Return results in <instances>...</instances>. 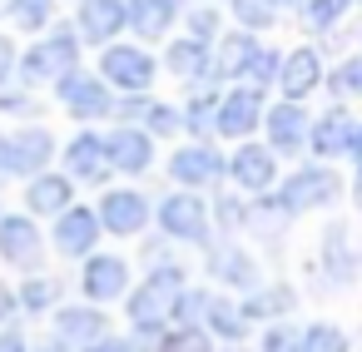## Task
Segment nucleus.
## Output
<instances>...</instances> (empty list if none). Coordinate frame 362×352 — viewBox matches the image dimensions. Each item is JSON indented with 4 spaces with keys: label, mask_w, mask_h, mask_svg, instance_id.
Listing matches in <instances>:
<instances>
[{
    "label": "nucleus",
    "mask_w": 362,
    "mask_h": 352,
    "mask_svg": "<svg viewBox=\"0 0 362 352\" xmlns=\"http://www.w3.org/2000/svg\"><path fill=\"white\" fill-rule=\"evenodd\" d=\"M184 288H189L184 268H179V263H159V268L129 293V322H134V332H139L144 347H159V337L169 332V317H174V303H179Z\"/></svg>",
    "instance_id": "obj_1"
},
{
    "label": "nucleus",
    "mask_w": 362,
    "mask_h": 352,
    "mask_svg": "<svg viewBox=\"0 0 362 352\" xmlns=\"http://www.w3.org/2000/svg\"><path fill=\"white\" fill-rule=\"evenodd\" d=\"M80 30L75 25H55L50 35H40L35 45H25L21 50V60H16V80L25 85V90H35V85H55L60 75H70L75 65H80Z\"/></svg>",
    "instance_id": "obj_2"
},
{
    "label": "nucleus",
    "mask_w": 362,
    "mask_h": 352,
    "mask_svg": "<svg viewBox=\"0 0 362 352\" xmlns=\"http://www.w3.org/2000/svg\"><path fill=\"white\" fill-rule=\"evenodd\" d=\"M273 189H278V194H273V204L283 209V218H298V213L327 209V204L342 194V179H337V169H332V164L313 159V164H298L288 179H278Z\"/></svg>",
    "instance_id": "obj_3"
},
{
    "label": "nucleus",
    "mask_w": 362,
    "mask_h": 352,
    "mask_svg": "<svg viewBox=\"0 0 362 352\" xmlns=\"http://www.w3.org/2000/svg\"><path fill=\"white\" fill-rule=\"evenodd\" d=\"M154 75H159V60L134 40H115V45L100 50V80L115 95H149Z\"/></svg>",
    "instance_id": "obj_4"
},
{
    "label": "nucleus",
    "mask_w": 362,
    "mask_h": 352,
    "mask_svg": "<svg viewBox=\"0 0 362 352\" xmlns=\"http://www.w3.org/2000/svg\"><path fill=\"white\" fill-rule=\"evenodd\" d=\"M55 100L65 105V115L70 119H80V124H95V119H115V90L100 80V70L90 75V70H70V75H60L55 80Z\"/></svg>",
    "instance_id": "obj_5"
},
{
    "label": "nucleus",
    "mask_w": 362,
    "mask_h": 352,
    "mask_svg": "<svg viewBox=\"0 0 362 352\" xmlns=\"http://www.w3.org/2000/svg\"><path fill=\"white\" fill-rule=\"evenodd\" d=\"M154 218H159V233H164V238H179V243H209V228H214L209 204H204V194H194V189L164 194V199L154 204Z\"/></svg>",
    "instance_id": "obj_6"
},
{
    "label": "nucleus",
    "mask_w": 362,
    "mask_h": 352,
    "mask_svg": "<svg viewBox=\"0 0 362 352\" xmlns=\"http://www.w3.org/2000/svg\"><path fill=\"white\" fill-rule=\"evenodd\" d=\"M169 179L179 189H218L228 179V154H218L209 139H194V144H179L169 154Z\"/></svg>",
    "instance_id": "obj_7"
},
{
    "label": "nucleus",
    "mask_w": 362,
    "mask_h": 352,
    "mask_svg": "<svg viewBox=\"0 0 362 352\" xmlns=\"http://www.w3.org/2000/svg\"><path fill=\"white\" fill-rule=\"evenodd\" d=\"M60 144L45 124H21L16 134H6V164H11V179H35L55 164Z\"/></svg>",
    "instance_id": "obj_8"
},
{
    "label": "nucleus",
    "mask_w": 362,
    "mask_h": 352,
    "mask_svg": "<svg viewBox=\"0 0 362 352\" xmlns=\"http://www.w3.org/2000/svg\"><path fill=\"white\" fill-rule=\"evenodd\" d=\"M95 213H100V228H105V233H115V238H134V233L149 228L154 204H149L139 189H105L100 204H95Z\"/></svg>",
    "instance_id": "obj_9"
},
{
    "label": "nucleus",
    "mask_w": 362,
    "mask_h": 352,
    "mask_svg": "<svg viewBox=\"0 0 362 352\" xmlns=\"http://www.w3.org/2000/svg\"><path fill=\"white\" fill-rule=\"evenodd\" d=\"M263 90H253V85H233V90H223L218 95V119H214V134H223V139H248L258 124H263Z\"/></svg>",
    "instance_id": "obj_10"
},
{
    "label": "nucleus",
    "mask_w": 362,
    "mask_h": 352,
    "mask_svg": "<svg viewBox=\"0 0 362 352\" xmlns=\"http://www.w3.org/2000/svg\"><path fill=\"white\" fill-rule=\"evenodd\" d=\"M75 30L85 45H115L129 30V6L124 0H80L75 6Z\"/></svg>",
    "instance_id": "obj_11"
},
{
    "label": "nucleus",
    "mask_w": 362,
    "mask_h": 352,
    "mask_svg": "<svg viewBox=\"0 0 362 352\" xmlns=\"http://www.w3.org/2000/svg\"><path fill=\"white\" fill-rule=\"evenodd\" d=\"M263 129H268V149L273 154H308V129L313 115L298 100H278L263 110Z\"/></svg>",
    "instance_id": "obj_12"
},
{
    "label": "nucleus",
    "mask_w": 362,
    "mask_h": 352,
    "mask_svg": "<svg viewBox=\"0 0 362 352\" xmlns=\"http://www.w3.org/2000/svg\"><path fill=\"white\" fill-rule=\"evenodd\" d=\"M228 179L253 199V194H268L278 184V154L268 144H253V139H238V149L228 154Z\"/></svg>",
    "instance_id": "obj_13"
},
{
    "label": "nucleus",
    "mask_w": 362,
    "mask_h": 352,
    "mask_svg": "<svg viewBox=\"0 0 362 352\" xmlns=\"http://www.w3.org/2000/svg\"><path fill=\"white\" fill-rule=\"evenodd\" d=\"M105 154H110V169L115 174L139 179V174L154 169V134H144L139 124H115L105 134Z\"/></svg>",
    "instance_id": "obj_14"
},
{
    "label": "nucleus",
    "mask_w": 362,
    "mask_h": 352,
    "mask_svg": "<svg viewBox=\"0 0 362 352\" xmlns=\"http://www.w3.org/2000/svg\"><path fill=\"white\" fill-rule=\"evenodd\" d=\"M100 213L90 209V204H70L65 213H55V233H50V243H55V253H65V258H90L95 253V243H100Z\"/></svg>",
    "instance_id": "obj_15"
},
{
    "label": "nucleus",
    "mask_w": 362,
    "mask_h": 352,
    "mask_svg": "<svg viewBox=\"0 0 362 352\" xmlns=\"http://www.w3.org/2000/svg\"><path fill=\"white\" fill-rule=\"evenodd\" d=\"M40 253H45V238L35 228L30 213H0V258L11 268H40Z\"/></svg>",
    "instance_id": "obj_16"
},
{
    "label": "nucleus",
    "mask_w": 362,
    "mask_h": 352,
    "mask_svg": "<svg viewBox=\"0 0 362 352\" xmlns=\"http://www.w3.org/2000/svg\"><path fill=\"white\" fill-rule=\"evenodd\" d=\"M60 164L75 184H105L110 179V154H105V134L100 129H80L65 149H60Z\"/></svg>",
    "instance_id": "obj_17"
},
{
    "label": "nucleus",
    "mask_w": 362,
    "mask_h": 352,
    "mask_svg": "<svg viewBox=\"0 0 362 352\" xmlns=\"http://www.w3.org/2000/svg\"><path fill=\"white\" fill-rule=\"evenodd\" d=\"M322 55H317V45H293L288 55H283V70H278V90H283V100H308L317 85H322Z\"/></svg>",
    "instance_id": "obj_18"
},
{
    "label": "nucleus",
    "mask_w": 362,
    "mask_h": 352,
    "mask_svg": "<svg viewBox=\"0 0 362 352\" xmlns=\"http://www.w3.org/2000/svg\"><path fill=\"white\" fill-rule=\"evenodd\" d=\"M80 288L90 303H115L129 293V263L115 258V253H90L85 258V273H80Z\"/></svg>",
    "instance_id": "obj_19"
},
{
    "label": "nucleus",
    "mask_w": 362,
    "mask_h": 352,
    "mask_svg": "<svg viewBox=\"0 0 362 352\" xmlns=\"http://www.w3.org/2000/svg\"><path fill=\"white\" fill-rule=\"evenodd\" d=\"M352 129H357V119H352L347 110H327V115H317V119H313V129H308V154H313V159H322V164L347 159Z\"/></svg>",
    "instance_id": "obj_20"
},
{
    "label": "nucleus",
    "mask_w": 362,
    "mask_h": 352,
    "mask_svg": "<svg viewBox=\"0 0 362 352\" xmlns=\"http://www.w3.org/2000/svg\"><path fill=\"white\" fill-rule=\"evenodd\" d=\"M70 204H75V179H70V174L45 169V174L25 179V213H30V218H55V213H65Z\"/></svg>",
    "instance_id": "obj_21"
},
{
    "label": "nucleus",
    "mask_w": 362,
    "mask_h": 352,
    "mask_svg": "<svg viewBox=\"0 0 362 352\" xmlns=\"http://www.w3.org/2000/svg\"><path fill=\"white\" fill-rule=\"evenodd\" d=\"M258 45H263V40H258L253 30H233V35H218V40H214V65H209L214 85H218V80H238V85H243V75H248V65H253Z\"/></svg>",
    "instance_id": "obj_22"
},
{
    "label": "nucleus",
    "mask_w": 362,
    "mask_h": 352,
    "mask_svg": "<svg viewBox=\"0 0 362 352\" xmlns=\"http://www.w3.org/2000/svg\"><path fill=\"white\" fill-rule=\"evenodd\" d=\"M209 65H214V45H204V40H194V35L169 40V50H164V70H169L174 80H189V85H214Z\"/></svg>",
    "instance_id": "obj_23"
},
{
    "label": "nucleus",
    "mask_w": 362,
    "mask_h": 352,
    "mask_svg": "<svg viewBox=\"0 0 362 352\" xmlns=\"http://www.w3.org/2000/svg\"><path fill=\"white\" fill-rule=\"evenodd\" d=\"M124 6H129V30L139 40H164L174 20H184L189 0H124Z\"/></svg>",
    "instance_id": "obj_24"
},
{
    "label": "nucleus",
    "mask_w": 362,
    "mask_h": 352,
    "mask_svg": "<svg viewBox=\"0 0 362 352\" xmlns=\"http://www.w3.org/2000/svg\"><path fill=\"white\" fill-rule=\"evenodd\" d=\"M209 273H214L223 288H243V293H253V288L263 283L253 253L238 248V243H214V248H209Z\"/></svg>",
    "instance_id": "obj_25"
},
{
    "label": "nucleus",
    "mask_w": 362,
    "mask_h": 352,
    "mask_svg": "<svg viewBox=\"0 0 362 352\" xmlns=\"http://www.w3.org/2000/svg\"><path fill=\"white\" fill-rule=\"evenodd\" d=\"M55 332H60V342H95V337H105L110 332V317L95 307V303H80V307H60L55 312Z\"/></svg>",
    "instance_id": "obj_26"
},
{
    "label": "nucleus",
    "mask_w": 362,
    "mask_h": 352,
    "mask_svg": "<svg viewBox=\"0 0 362 352\" xmlns=\"http://www.w3.org/2000/svg\"><path fill=\"white\" fill-rule=\"evenodd\" d=\"M322 263H327V278L332 283H352L357 278V258H352V238L342 223H332L322 233Z\"/></svg>",
    "instance_id": "obj_27"
},
{
    "label": "nucleus",
    "mask_w": 362,
    "mask_h": 352,
    "mask_svg": "<svg viewBox=\"0 0 362 352\" xmlns=\"http://www.w3.org/2000/svg\"><path fill=\"white\" fill-rule=\"evenodd\" d=\"M204 327H209L214 337H223V342H243V332H248V317H243V307H238L233 298H214V293H209Z\"/></svg>",
    "instance_id": "obj_28"
},
{
    "label": "nucleus",
    "mask_w": 362,
    "mask_h": 352,
    "mask_svg": "<svg viewBox=\"0 0 362 352\" xmlns=\"http://www.w3.org/2000/svg\"><path fill=\"white\" fill-rule=\"evenodd\" d=\"M214 119H218V90L209 85H194L189 105H184V129L194 139H214Z\"/></svg>",
    "instance_id": "obj_29"
},
{
    "label": "nucleus",
    "mask_w": 362,
    "mask_h": 352,
    "mask_svg": "<svg viewBox=\"0 0 362 352\" xmlns=\"http://www.w3.org/2000/svg\"><path fill=\"white\" fill-rule=\"evenodd\" d=\"M238 307H243L248 322H278V317L293 307V293H288V288H263V283H258Z\"/></svg>",
    "instance_id": "obj_30"
},
{
    "label": "nucleus",
    "mask_w": 362,
    "mask_h": 352,
    "mask_svg": "<svg viewBox=\"0 0 362 352\" xmlns=\"http://www.w3.org/2000/svg\"><path fill=\"white\" fill-rule=\"evenodd\" d=\"M352 6H357V0H308L298 16H303L308 35H332V30L347 20V11H352Z\"/></svg>",
    "instance_id": "obj_31"
},
{
    "label": "nucleus",
    "mask_w": 362,
    "mask_h": 352,
    "mask_svg": "<svg viewBox=\"0 0 362 352\" xmlns=\"http://www.w3.org/2000/svg\"><path fill=\"white\" fill-rule=\"evenodd\" d=\"M159 352H214V332L204 322H169L159 337Z\"/></svg>",
    "instance_id": "obj_32"
},
{
    "label": "nucleus",
    "mask_w": 362,
    "mask_h": 352,
    "mask_svg": "<svg viewBox=\"0 0 362 352\" xmlns=\"http://www.w3.org/2000/svg\"><path fill=\"white\" fill-rule=\"evenodd\" d=\"M0 6H6V16H11L21 30H30V35L55 20V0H0Z\"/></svg>",
    "instance_id": "obj_33"
},
{
    "label": "nucleus",
    "mask_w": 362,
    "mask_h": 352,
    "mask_svg": "<svg viewBox=\"0 0 362 352\" xmlns=\"http://www.w3.org/2000/svg\"><path fill=\"white\" fill-rule=\"evenodd\" d=\"M228 11H233L238 30H253V35H263V30L278 25V11L268 6V0H228Z\"/></svg>",
    "instance_id": "obj_34"
},
{
    "label": "nucleus",
    "mask_w": 362,
    "mask_h": 352,
    "mask_svg": "<svg viewBox=\"0 0 362 352\" xmlns=\"http://www.w3.org/2000/svg\"><path fill=\"white\" fill-rule=\"evenodd\" d=\"M55 298H60V283H55V278H45V273H30V278L21 283V293H16L21 312H45Z\"/></svg>",
    "instance_id": "obj_35"
},
{
    "label": "nucleus",
    "mask_w": 362,
    "mask_h": 352,
    "mask_svg": "<svg viewBox=\"0 0 362 352\" xmlns=\"http://www.w3.org/2000/svg\"><path fill=\"white\" fill-rule=\"evenodd\" d=\"M322 85L337 95V100H357L362 95V55H347L332 65V75H322Z\"/></svg>",
    "instance_id": "obj_36"
},
{
    "label": "nucleus",
    "mask_w": 362,
    "mask_h": 352,
    "mask_svg": "<svg viewBox=\"0 0 362 352\" xmlns=\"http://www.w3.org/2000/svg\"><path fill=\"white\" fill-rule=\"evenodd\" d=\"M184 30H189L194 40L214 45V40L223 35V16H218V6H209V0H199L194 11H184Z\"/></svg>",
    "instance_id": "obj_37"
},
{
    "label": "nucleus",
    "mask_w": 362,
    "mask_h": 352,
    "mask_svg": "<svg viewBox=\"0 0 362 352\" xmlns=\"http://www.w3.org/2000/svg\"><path fill=\"white\" fill-rule=\"evenodd\" d=\"M298 352H347V332L332 322H308L298 337Z\"/></svg>",
    "instance_id": "obj_38"
},
{
    "label": "nucleus",
    "mask_w": 362,
    "mask_h": 352,
    "mask_svg": "<svg viewBox=\"0 0 362 352\" xmlns=\"http://www.w3.org/2000/svg\"><path fill=\"white\" fill-rule=\"evenodd\" d=\"M139 129H144V134H154V139H169V134H179V129H184V110H174V105H159V100H149V110H144Z\"/></svg>",
    "instance_id": "obj_39"
},
{
    "label": "nucleus",
    "mask_w": 362,
    "mask_h": 352,
    "mask_svg": "<svg viewBox=\"0 0 362 352\" xmlns=\"http://www.w3.org/2000/svg\"><path fill=\"white\" fill-rule=\"evenodd\" d=\"M278 70H283V50H268V45H258V55H253V65H248L243 85H253V90H268V85H278Z\"/></svg>",
    "instance_id": "obj_40"
},
{
    "label": "nucleus",
    "mask_w": 362,
    "mask_h": 352,
    "mask_svg": "<svg viewBox=\"0 0 362 352\" xmlns=\"http://www.w3.org/2000/svg\"><path fill=\"white\" fill-rule=\"evenodd\" d=\"M214 213H218V228H223V233H238L243 223H253V209H248L243 199H228V194L218 199V209H214Z\"/></svg>",
    "instance_id": "obj_41"
},
{
    "label": "nucleus",
    "mask_w": 362,
    "mask_h": 352,
    "mask_svg": "<svg viewBox=\"0 0 362 352\" xmlns=\"http://www.w3.org/2000/svg\"><path fill=\"white\" fill-rule=\"evenodd\" d=\"M298 337H303V327H293V322H268V332H263V352H298Z\"/></svg>",
    "instance_id": "obj_42"
},
{
    "label": "nucleus",
    "mask_w": 362,
    "mask_h": 352,
    "mask_svg": "<svg viewBox=\"0 0 362 352\" xmlns=\"http://www.w3.org/2000/svg\"><path fill=\"white\" fill-rule=\"evenodd\" d=\"M204 307H209V293L184 288V293H179V303H174V317H169V322H204Z\"/></svg>",
    "instance_id": "obj_43"
},
{
    "label": "nucleus",
    "mask_w": 362,
    "mask_h": 352,
    "mask_svg": "<svg viewBox=\"0 0 362 352\" xmlns=\"http://www.w3.org/2000/svg\"><path fill=\"white\" fill-rule=\"evenodd\" d=\"M0 110H11V115H40V110H35V100H30L25 90H11V85L0 90Z\"/></svg>",
    "instance_id": "obj_44"
},
{
    "label": "nucleus",
    "mask_w": 362,
    "mask_h": 352,
    "mask_svg": "<svg viewBox=\"0 0 362 352\" xmlns=\"http://www.w3.org/2000/svg\"><path fill=\"white\" fill-rule=\"evenodd\" d=\"M16 60H21L16 40H6V35H0V90H6V85H16Z\"/></svg>",
    "instance_id": "obj_45"
},
{
    "label": "nucleus",
    "mask_w": 362,
    "mask_h": 352,
    "mask_svg": "<svg viewBox=\"0 0 362 352\" xmlns=\"http://www.w3.org/2000/svg\"><path fill=\"white\" fill-rule=\"evenodd\" d=\"M85 352H134V342H129V337H110V332H105V337L85 342Z\"/></svg>",
    "instance_id": "obj_46"
},
{
    "label": "nucleus",
    "mask_w": 362,
    "mask_h": 352,
    "mask_svg": "<svg viewBox=\"0 0 362 352\" xmlns=\"http://www.w3.org/2000/svg\"><path fill=\"white\" fill-rule=\"evenodd\" d=\"M0 352H30L21 327H0Z\"/></svg>",
    "instance_id": "obj_47"
},
{
    "label": "nucleus",
    "mask_w": 362,
    "mask_h": 352,
    "mask_svg": "<svg viewBox=\"0 0 362 352\" xmlns=\"http://www.w3.org/2000/svg\"><path fill=\"white\" fill-rule=\"evenodd\" d=\"M16 312H21V303H16V288H6V283H0V327H6Z\"/></svg>",
    "instance_id": "obj_48"
},
{
    "label": "nucleus",
    "mask_w": 362,
    "mask_h": 352,
    "mask_svg": "<svg viewBox=\"0 0 362 352\" xmlns=\"http://www.w3.org/2000/svg\"><path fill=\"white\" fill-rule=\"evenodd\" d=\"M347 159H352V164H362V119H357V129H352V144H347Z\"/></svg>",
    "instance_id": "obj_49"
},
{
    "label": "nucleus",
    "mask_w": 362,
    "mask_h": 352,
    "mask_svg": "<svg viewBox=\"0 0 362 352\" xmlns=\"http://www.w3.org/2000/svg\"><path fill=\"white\" fill-rule=\"evenodd\" d=\"M268 6H273V11H303L308 0H268Z\"/></svg>",
    "instance_id": "obj_50"
},
{
    "label": "nucleus",
    "mask_w": 362,
    "mask_h": 352,
    "mask_svg": "<svg viewBox=\"0 0 362 352\" xmlns=\"http://www.w3.org/2000/svg\"><path fill=\"white\" fill-rule=\"evenodd\" d=\"M11 179V164H6V134H0V184Z\"/></svg>",
    "instance_id": "obj_51"
},
{
    "label": "nucleus",
    "mask_w": 362,
    "mask_h": 352,
    "mask_svg": "<svg viewBox=\"0 0 362 352\" xmlns=\"http://www.w3.org/2000/svg\"><path fill=\"white\" fill-rule=\"evenodd\" d=\"M352 204L362 209V164H357V179H352Z\"/></svg>",
    "instance_id": "obj_52"
},
{
    "label": "nucleus",
    "mask_w": 362,
    "mask_h": 352,
    "mask_svg": "<svg viewBox=\"0 0 362 352\" xmlns=\"http://www.w3.org/2000/svg\"><path fill=\"white\" fill-rule=\"evenodd\" d=\"M35 352H70V342H45V347H35Z\"/></svg>",
    "instance_id": "obj_53"
},
{
    "label": "nucleus",
    "mask_w": 362,
    "mask_h": 352,
    "mask_svg": "<svg viewBox=\"0 0 362 352\" xmlns=\"http://www.w3.org/2000/svg\"><path fill=\"white\" fill-rule=\"evenodd\" d=\"M223 352H248V347H238V342H228V347H223Z\"/></svg>",
    "instance_id": "obj_54"
},
{
    "label": "nucleus",
    "mask_w": 362,
    "mask_h": 352,
    "mask_svg": "<svg viewBox=\"0 0 362 352\" xmlns=\"http://www.w3.org/2000/svg\"><path fill=\"white\" fill-rule=\"evenodd\" d=\"M209 6H218V0H209Z\"/></svg>",
    "instance_id": "obj_55"
}]
</instances>
